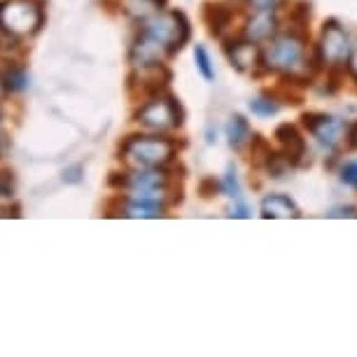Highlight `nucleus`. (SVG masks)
Here are the masks:
<instances>
[{"instance_id": "1", "label": "nucleus", "mask_w": 357, "mask_h": 357, "mask_svg": "<svg viewBox=\"0 0 357 357\" xmlns=\"http://www.w3.org/2000/svg\"><path fill=\"white\" fill-rule=\"evenodd\" d=\"M306 45L308 36H301V33H275L261 47V63H264L266 73H280V75L311 73L306 66Z\"/></svg>"}, {"instance_id": "2", "label": "nucleus", "mask_w": 357, "mask_h": 357, "mask_svg": "<svg viewBox=\"0 0 357 357\" xmlns=\"http://www.w3.org/2000/svg\"><path fill=\"white\" fill-rule=\"evenodd\" d=\"M140 33L164 47L168 56H173L175 52H180L187 45V40L192 36V29L183 12L159 10V12H154L152 17L140 22Z\"/></svg>"}, {"instance_id": "3", "label": "nucleus", "mask_w": 357, "mask_h": 357, "mask_svg": "<svg viewBox=\"0 0 357 357\" xmlns=\"http://www.w3.org/2000/svg\"><path fill=\"white\" fill-rule=\"evenodd\" d=\"M45 12L40 0H0V33L12 38H31L40 31Z\"/></svg>"}, {"instance_id": "4", "label": "nucleus", "mask_w": 357, "mask_h": 357, "mask_svg": "<svg viewBox=\"0 0 357 357\" xmlns=\"http://www.w3.org/2000/svg\"><path fill=\"white\" fill-rule=\"evenodd\" d=\"M122 157L131 166L164 168L175 159V143L166 136H129L122 143Z\"/></svg>"}, {"instance_id": "5", "label": "nucleus", "mask_w": 357, "mask_h": 357, "mask_svg": "<svg viewBox=\"0 0 357 357\" xmlns=\"http://www.w3.org/2000/svg\"><path fill=\"white\" fill-rule=\"evenodd\" d=\"M136 122L143 124L150 131H171L183 126L185 122V112L183 105L178 103V98L171 93H159L152 96L145 105H140V110L136 112Z\"/></svg>"}, {"instance_id": "6", "label": "nucleus", "mask_w": 357, "mask_h": 357, "mask_svg": "<svg viewBox=\"0 0 357 357\" xmlns=\"http://www.w3.org/2000/svg\"><path fill=\"white\" fill-rule=\"evenodd\" d=\"M112 185H119L126 194H133V197L166 201L168 173L164 168L133 166L129 173H122L119 178H112Z\"/></svg>"}, {"instance_id": "7", "label": "nucleus", "mask_w": 357, "mask_h": 357, "mask_svg": "<svg viewBox=\"0 0 357 357\" xmlns=\"http://www.w3.org/2000/svg\"><path fill=\"white\" fill-rule=\"evenodd\" d=\"M318 47L322 52V59H325V66H334V63L346 66L350 50H353L348 43L346 31L341 29L339 19H327V22L322 24V38Z\"/></svg>"}, {"instance_id": "8", "label": "nucleus", "mask_w": 357, "mask_h": 357, "mask_svg": "<svg viewBox=\"0 0 357 357\" xmlns=\"http://www.w3.org/2000/svg\"><path fill=\"white\" fill-rule=\"evenodd\" d=\"M225 54L231 61V66L241 73H255V68L264 70V63H261V47L255 43H248V40H225Z\"/></svg>"}, {"instance_id": "9", "label": "nucleus", "mask_w": 357, "mask_h": 357, "mask_svg": "<svg viewBox=\"0 0 357 357\" xmlns=\"http://www.w3.org/2000/svg\"><path fill=\"white\" fill-rule=\"evenodd\" d=\"M301 126L325 147H334L341 140V124L327 112H304L301 114Z\"/></svg>"}, {"instance_id": "10", "label": "nucleus", "mask_w": 357, "mask_h": 357, "mask_svg": "<svg viewBox=\"0 0 357 357\" xmlns=\"http://www.w3.org/2000/svg\"><path fill=\"white\" fill-rule=\"evenodd\" d=\"M275 140L278 145L282 147V157L287 159L289 166H304L306 164V154H308V147H306V140L301 136V131L296 129L294 124H278L275 126Z\"/></svg>"}, {"instance_id": "11", "label": "nucleus", "mask_w": 357, "mask_h": 357, "mask_svg": "<svg viewBox=\"0 0 357 357\" xmlns=\"http://www.w3.org/2000/svg\"><path fill=\"white\" fill-rule=\"evenodd\" d=\"M119 215H124V218H133V220L164 218V215H166V201L126 194V197L122 199V204H119Z\"/></svg>"}, {"instance_id": "12", "label": "nucleus", "mask_w": 357, "mask_h": 357, "mask_svg": "<svg viewBox=\"0 0 357 357\" xmlns=\"http://www.w3.org/2000/svg\"><path fill=\"white\" fill-rule=\"evenodd\" d=\"M275 33H278V19H275L273 12H255L243 26V40L255 45L266 43Z\"/></svg>"}, {"instance_id": "13", "label": "nucleus", "mask_w": 357, "mask_h": 357, "mask_svg": "<svg viewBox=\"0 0 357 357\" xmlns=\"http://www.w3.org/2000/svg\"><path fill=\"white\" fill-rule=\"evenodd\" d=\"M261 218L289 220V218H301V211L287 194H268V197L261 201Z\"/></svg>"}, {"instance_id": "14", "label": "nucleus", "mask_w": 357, "mask_h": 357, "mask_svg": "<svg viewBox=\"0 0 357 357\" xmlns=\"http://www.w3.org/2000/svg\"><path fill=\"white\" fill-rule=\"evenodd\" d=\"M204 22L208 31H211V36H222V31L234 22V10L225 3H206Z\"/></svg>"}, {"instance_id": "15", "label": "nucleus", "mask_w": 357, "mask_h": 357, "mask_svg": "<svg viewBox=\"0 0 357 357\" xmlns=\"http://www.w3.org/2000/svg\"><path fill=\"white\" fill-rule=\"evenodd\" d=\"M225 133H227L229 145H231L234 150H243V147L250 143V138H252L250 122H248L243 114H231L227 126H225Z\"/></svg>"}, {"instance_id": "16", "label": "nucleus", "mask_w": 357, "mask_h": 357, "mask_svg": "<svg viewBox=\"0 0 357 357\" xmlns=\"http://www.w3.org/2000/svg\"><path fill=\"white\" fill-rule=\"evenodd\" d=\"M313 17V5L308 0H296V3L289 8V24H292L294 33H301V36H308V24H311Z\"/></svg>"}, {"instance_id": "17", "label": "nucleus", "mask_w": 357, "mask_h": 357, "mask_svg": "<svg viewBox=\"0 0 357 357\" xmlns=\"http://www.w3.org/2000/svg\"><path fill=\"white\" fill-rule=\"evenodd\" d=\"M0 82H3L5 93H17V91H24L26 86H29V75H26V70L19 63L10 61V68L0 75Z\"/></svg>"}, {"instance_id": "18", "label": "nucleus", "mask_w": 357, "mask_h": 357, "mask_svg": "<svg viewBox=\"0 0 357 357\" xmlns=\"http://www.w3.org/2000/svg\"><path fill=\"white\" fill-rule=\"evenodd\" d=\"M164 3L166 0H124V10L129 17L143 22V19L152 17L154 12H159Z\"/></svg>"}, {"instance_id": "19", "label": "nucleus", "mask_w": 357, "mask_h": 357, "mask_svg": "<svg viewBox=\"0 0 357 357\" xmlns=\"http://www.w3.org/2000/svg\"><path fill=\"white\" fill-rule=\"evenodd\" d=\"M278 110H280V105L271 93H264V96L250 100V112L255 114V117H261V119L273 117V114H278Z\"/></svg>"}, {"instance_id": "20", "label": "nucleus", "mask_w": 357, "mask_h": 357, "mask_svg": "<svg viewBox=\"0 0 357 357\" xmlns=\"http://www.w3.org/2000/svg\"><path fill=\"white\" fill-rule=\"evenodd\" d=\"M194 61H197V70L201 73V75H204V79L213 82V79H215V66H213L211 54H208V50H206L204 45L194 47Z\"/></svg>"}, {"instance_id": "21", "label": "nucleus", "mask_w": 357, "mask_h": 357, "mask_svg": "<svg viewBox=\"0 0 357 357\" xmlns=\"http://www.w3.org/2000/svg\"><path fill=\"white\" fill-rule=\"evenodd\" d=\"M271 145L266 143L264 138L257 136V133H252V138H250V154H252V164L255 166H264L268 157H271Z\"/></svg>"}, {"instance_id": "22", "label": "nucleus", "mask_w": 357, "mask_h": 357, "mask_svg": "<svg viewBox=\"0 0 357 357\" xmlns=\"http://www.w3.org/2000/svg\"><path fill=\"white\" fill-rule=\"evenodd\" d=\"M220 185H222V194H227L229 199H234V201L241 199V185H238V178H236L234 166L227 168V173H225V178L220 180Z\"/></svg>"}, {"instance_id": "23", "label": "nucleus", "mask_w": 357, "mask_h": 357, "mask_svg": "<svg viewBox=\"0 0 357 357\" xmlns=\"http://www.w3.org/2000/svg\"><path fill=\"white\" fill-rule=\"evenodd\" d=\"M12 197H15V180H12V173L0 171V204H8Z\"/></svg>"}, {"instance_id": "24", "label": "nucleus", "mask_w": 357, "mask_h": 357, "mask_svg": "<svg viewBox=\"0 0 357 357\" xmlns=\"http://www.w3.org/2000/svg\"><path fill=\"white\" fill-rule=\"evenodd\" d=\"M199 194L204 199H213V197H218V194H222V185H220V180H215V178H204L199 183Z\"/></svg>"}, {"instance_id": "25", "label": "nucleus", "mask_w": 357, "mask_h": 357, "mask_svg": "<svg viewBox=\"0 0 357 357\" xmlns=\"http://www.w3.org/2000/svg\"><path fill=\"white\" fill-rule=\"evenodd\" d=\"M252 12H275L285 0H245Z\"/></svg>"}, {"instance_id": "26", "label": "nucleus", "mask_w": 357, "mask_h": 357, "mask_svg": "<svg viewBox=\"0 0 357 357\" xmlns=\"http://www.w3.org/2000/svg\"><path fill=\"white\" fill-rule=\"evenodd\" d=\"M341 183L357 190V164H346L341 168Z\"/></svg>"}, {"instance_id": "27", "label": "nucleus", "mask_w": 357, "mask_h": 357, "mask_svg": "<svg viewBox=\"0 0 357 357\" xmlns=\"http://www.w3.org/2000/svg\"><path fill=\"white\" fill-rule=\"evenodd\" d=\"M82 173H84V168L79 166V164L66 168V171H63V183L66 185H77L79 180H82Z\"/></svg>"}, {"instance_id": "28", "label": "nucleus", "mask_w": 357, "mask_h": 357, "mask_svg": "<svg viewBox=\"0 0 357 357\" xmlns=\"http://www.w3.org/2000/svg\"><path fill=\"white\" fill-rule=\"evenodd\" d=\"M327 218H357V208L355 206H339V208H334V211H329Z\"/></svg>"}, {"instance_id": "29", "label": "nucleus", "mask_w": 357, "mask_h": 357, "mask_svg": "<svg viewBox=\"0 0 357 357\" xmlns=\"http://www.w3.org/2000/svg\"><path fill=\"white\" fill-rule=\"evenodd\" d=\"M229 218H250V208H248L245 204H243V201H236V206L231 208V211H229Z\"/></svg>"}, {"instance_id": "30", "label": "nucleus", "mask_w": 357, "mask_h": 357, "mask_svg": "<svg viewBox=\"0 0 357 357\" xmlns=\"http://www.w3.org/2000/svg\"><path fill=\"white\" fill-rule=\"evenodd\" d=\"M346 70H348V75L357 82V47L350 50V56H348V61H346Z\"/></svg>"}, {"instance_id": "31", "label": "nucleus", "mask_w": 357, "mask_h": 357, "mask_svg": "<svg viewBox=\"0 0 357 357\" xmlns=\"http://www.w3.org/2000/svg\"><path fill=\"white\" fill-rule=\"evenodd\" d=\"M346 138H348V147H350V150H357V122H353L346 129Z\"/></svg>"}, {"instance_id": "32", "label": "nucleus", "mask_w": 357, "mask_h": 357, "mask_svg": "<svg viewBox=\"0 0 357 357\" xmlns=\"http://www.w3.org/2000/svg\"><path fill=\"white\" fill-rule=\"evenodd\" d=\"M0 126H3V117H0Z\"/></svg>"}]
</instances>
